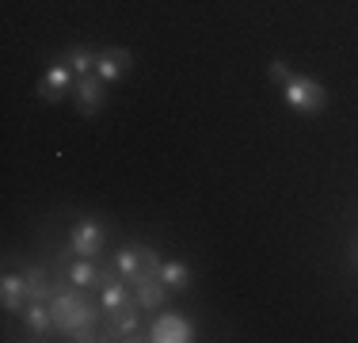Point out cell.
Wrapping results in <instances>:
<instances>
[{
    "label": "cell",
    "instance_id": "obj_1",
    "mask_svg": "<svg viewBox=\"0 0 358 343\" xmlns=\"http://www.w3.org/2000/svg\"><path fill=\"white\" fill-rule=\"evenodd\" d=\"M50 313H54V328L76 336V332L96 328L103 305H92L80 286H65V290H54V298H50Z\"/></svg>",
    "mask_w": 358,
    "mask_h": 343
},
{
    "label": "cell",
    "instance_id": "obj_2",
    "mask_svg": "<svg viewBox=\"0 0 358 343\" xmlns=\"http://www.w3.org/2000/svg\"><path fill=\"white\" fill-rule=\"evenodd\" d=\"M282 96L297 115H320L328 107V92L313 76H301V73H289V80L282 84Z\"/></svg>",
    "mask_w": 358,
    "mask_h": 343
},
{
    "label": "cell",
    "instance_id": "obj_3",
    "mask_svg": "<svg viewBox=\"0 0 358 343\" xmlns=\"http://www.w3.org/2000/svg\"><path fill=\"white\" fill-rule=\"evenodd\" d=\"M103 244H107V225L103 221L84 218V221L73 225V233H69V252L73 255H80V260H96V255L103 252Z\"/></svg>",
    "mask_w": 358,
    "mask_h": 343
},
{
    "label": "cell",
    "instance_id": "obj_4",
    "mask_svg": "<svg viewBox=\"0 0 358 343\" xmlns=\"http://www.w3.org/2000/svg\"><path fill=\"white\" fill-rule=\"evenodd\" d=\"M152 343H191L194 340V324L187 321L183 313H160L157 321L149 324V336Z\"/></svg>",
    "mask_w": 358,
    "mask_h": 343
},
{
    "label": "cell",
    "instance_id": "obj_5",
    "mask_svg": "<svg viewBox=\"0 0 358 343\" xmlns=\"http://www.w3.org/2000/svg\"><path fill=\"white\" fill-rule=\"evenodd\" d=\"M107 84L99 80V76H76V84H73V99H76V111H80L84 118H92L99 107H103V99H107Z\"/></svg>",
    "mask_w": 358,
    "mask_h": 343
},
{
    "label": "cell",
    "instance_id": "obj_6",
    "mask_svg": "<svg viewBox=\"0 0 358 343\" xmlns=\"http://www.w3.org/2000/svg\"><path fill=\"white\" fill-rule=\"evenodd\" d=\"M73 84H76V76H73V69L69 65H50L46 69V76L38 80V99L42 103H57V99H65L73 92Z\"/></svg>",
    "mask_w": 358,
    "mask_h": 343
},
{
    "label": "cell",
    "instance_id": "obj_7",
    "mask_svg": "<svg viewBox=\"0 0 358 343\" xmlns=\"http://www.w3.org/2000/svg\"><path fill=\"white\" fill-rule=\"evenodd\" d=\"M130 65H134V54H130V50L107 46V50H99V57H96V76H99L103 84H115V80H122V76L130 73Z\"/></svg>",
    "mask_w": 358,
    "mask_h": 343
},
{
    "label": "cell",
    "instance_id": "obj_8",
    "mask_svg": "<svg viewBox=\"0 0 358 343\" xmlns=\"http://www.w3.org/2000/svg\"><path fill=\"white\" fill-rule=\"evenodd\" d=\"M107 340H145V336H141V305H138V302H130L126 309L110 313Z\"/></svg>",
    "mask_w": 358,
    "mask_h": 343
},
{
    "label": "cell",
    "instance_id": "obj_9",
    "mask_svg": "<svg viewBox=\"0 0 358 343\" xmlns=\"http://www.w3.org/2000/svg\"><path fill=\"white\" fill-rule=\"evenodd\" d=\"M130 286H134V302H138L141 309H160L164 298H168V286H164L160 274H138Z\"/></svg>",
    "mask_w": 358,
    "mask_h": 343
},
{
    "label": "cell",
    "instance_id": "obj_10",
    "mask_svg": "<svg viewBox=\"0 0 358 343\" xmlns=\"http://www.w3.org/2000/svg\"><path fill=\"white\" fill-rule=\"evenodd\" d=\"M23 302H31L27 274H4V282H0V305H4L8 313H20Z\"/></svg>",
    "mask_w": 358,
    "mask_h": 343
},
{
    "label": "cell",
    "instance_id": "obj_11",
    "mask_svg": "<svg viewBox=\"0 0 358 343\" xmlns=\"http://www.w3.org/2000/svg\"><path fill=\"white\" fill-rule=\"evenodd\" d=\"M65 282H69V286H80V290H92V286L103 282V271L96 267V260H80V255H76L69 267H65Z\"/></svg>",
    "mask_w": 358,
    "mask_h": 343
},
{
    "label": "cell",
    "instance_id": "obj_12",
    "mask_svg": "<svg viewBox=\"0 0 358 343\" xmlns=\"http://www.w3.org/2000/svg\"><path fill=\"white\" fill-rule=\"evenodd\" d=\"M23 324H27L31 336H46L54 328V313H50V302H27L23 305Z\"/></svg>",
    "mask_w": 358,
    "mask_h": 343
},
{
    "label": "cell",
    "instance_id": "obj_13",
    "mask_svg": "<svg viewBox=\"0 0 358 343\" xmlns=\"http://www.w3.org/2000/svg\"><path fill=\"white\" fill-rule=\"evenodd\" d=\"M99 290H103V294H99V305H103V313L110 316V313H118V309H126V305H130L134 302V298H130V282H115V279H103V286H99Z\"/></svg>",
    "mask_w": 358,
    "mask_h": 343
},
{
    "label": "cell",
    "instance_id": "obj_14",
    "mask_svg": "<svg viewBox=\"0 0 358 343\" xmlns=\"http://www.w3.org/2000/svg\"><path fill=\"white\" fill-rule=\"evenodd\" d=\"M115 271L122 274L126 282H134L138 274H145V263H141V244H126V248H118V255H115Z\"/></svg>",
    "mask_w": 358,
    "mask_h": 343
},
{
    "label": "cell",
    "instance_id": "obj_15",
    "mask_svg": "<svg viewBox=\"0 0 358 343\" xmlns=\"http://www.w3.org/2000/svg\"><path fill=\"white\" fill-rule=\"evenodd\" d=\"M160 279H164L168 290H176V294H183V290H191V267H187L183 260H164L160 263Z\"/></svg>",
    "mask_w": 358,
    "mask_h": 343
},
{
    "label": "cell",
    "instance_id": "obj_16",
    "mask_svg": "<svg viewBox=\"0 0 358 343\" xmlns=\"http://www.w3.org/2000/svg\"><path fill=\"white\" fill-rule=\"evenodd\" d=\"M96 57H99V50H92V46H69L62 62L69 65L76 76H88V73H96Z\"/></svg>",
    "mask_w": 358,
    "mask_h": 343
},
{
    "label": "cell",
    "instance_id": "obj_17",
    "mask_svg": "<svg viewBox=\"0 0 358 343\" xmlns=\"http://www.w3.org/2000/svg\"><path fill=\"white\" fill-rule=\"evenodd\" d=\"M27 274V294H31V302H50V298H54V282H50V274L42 271V267H27L23 271Z\"/></svg>",
    "mask_w": 358,
    "mask_h": 343
},
{
    "label": "cell",
    "instance_id": "obj_18",
    "mask_svg": "<svg viewBox=\"0 0 358 343\" xmlns=\"http://www.w3.org/2000/svg\"><path fill=\"white\" fill-rule=\"evenodd\" d=\"M141 263H145V274H157L160 271V255H157V248H149V244H141Z\"/></svg>",
    "mask_w": 358,
    "mask_h": 343
},
{
    "label": "cell",
    "instance_id": "obj_19",
    "mask_svg": "<svg viewBox=\"0 0 358 343\" xmlns=\"http://www.w3.org/2000/svg\"><path fill=\"white\" fill-rule=\"evenodd\" d=\"M271 76H275L278 84H286V80H289V65L282 62V57H278V62H271Z\"/></svg>",
    "mask_w": 358,
    "mask_h": 343
},
{
    "label": "cell",
    "instance_id": "obj_20",
    "mask_svg": "<svg viewBox=\"0 0 358 343\" xmlns=\"http://www.w3.org/2000/svg\"><path fill=\"white\" fill-rule=\"evenodd\" d=\"M355 255H358V248H355Z\"/></svg>",
    "mask_w": 358,
    "mask_h": 343
}]
</instances>
